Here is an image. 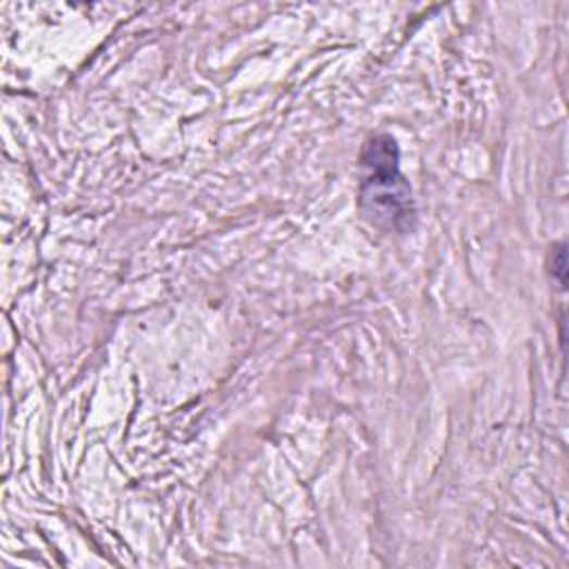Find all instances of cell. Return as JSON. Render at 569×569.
<instances>
[{"label": "cell", "mask_w": 569, "mask_h": 569, "mask_svg": "<svg viewBox=\"0 0 569 569\" xmlns=\"http://www.w3.org/2000/svg\"><path fill=\"white\" fill-rule=\"evenodd\" d=\"M360 205L379 227L403 230L409 225L411 191L398 172V147L392 136H374L363 151Z\"/></svg>", "instance_id": "6da1fadb"}, {"label": "cell", "mask_w": 569, "mask_h": 569, "mask_svg": "<svg viewBox=\"0 0 569 569\" xmlns=\"http://www.w3.org/2000/svg\"><path fill=\"white\" fill-rule=\"evenodd\" d=\"M554 272L558 274V281H560V285H562V283H565V249H562V247H558V261H556Z\"/></svg>", "instance_id": "7a4b0ae2"}]
</instances>
